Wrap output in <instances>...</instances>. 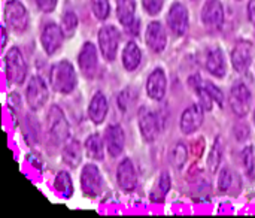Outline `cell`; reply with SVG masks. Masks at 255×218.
<instances>
[{"instance_id": "cell-1", "label": "cell", "mask_w": 255, "mask_h": 218, "mask_svg": "<svg viewBox=\"0 0 255 218\" xmlns=\"http://www.w3.org/2000/svg\"><path fill=\"white\" fill-rule=\"evenodd\" d=\"M49 82H51V87L57 93H61V94L72 93L78 82L73 66L66 60L55 63L49 72Z\"/></svg>"}, {"instance_id": "cell-2", "label": "cell", "mask_w": 255, "mask_h": 218, "mask_svg": "<svg viewBox=\"0 0 255 218\" xmlns=\"http://www.w3.org/2000/svg\"><path fill=\"white\" fill-rule=\"evenodd\" d=\"M46 130L51 138V141L57 145L67 141L70 135V127L67 123V118L64 112L58 106H51L46 115Z\"/></svg>"}, {"instance_id": "cell-3", "label": "cell", "mask_w": 255, "mask_h": 218, "mask_svg": "<svg viewBox=\"0 0 255 218\" xmlns=\"http://www.w3.org/2000/svg\"><path fill=\"white\" fill-rule=\"evenodd\" d=\"M4 67H6V78L9 82L16 84V85L24 82L28 67L24 60V55L16 46L7 51L6 58H4Z\"/></svg>"}, {"instance_id": "cell-4", "label": "cell", "mask_w": 255, "mask_h": 218, "mask_svg": "<svg viewBox=\"0 0 255 218\" xmlns=\"http://www.w3.org/2000/svg\"><path fill=\"white\" fill-rule=\"evenodd\" d=\"M4 22L15 31L22 33L28 27V12L19 0H7L4 4Z\"/></svg>"}, {"instance_id": "cell-5", "label": "cell", "mask_w": 255, "mask_h": 218, "mask_svg": "<svg viewBox=\"0 0 255 218\" xmlns=\"http://www.w3.org/2000/svg\"><path fill=\"white\" fill-rule=\"evenodd\" d=\"M48 97H49V93H48L46 82L40 76H33L28 81L27 88H25V100L30 109L33 111L40 109L48 102Z\"/></svg>"}, {"instance_id": "cell-6", "label": "cell", "mask_w": 255, "mask_h": 218, "mask_svg": "<svg viewBox=\"0 0 255 218\" xmlns=\"http://www.w3.org/2000/svg\"><path fill=\"white\" fill-rule=\"evenodd\" d=\"M251 91L244 82H236L229 96V105L238 117H245L251 108Z\"/></svg>"}, {"instance_id": "cell-7", "label": "cell", "mask_w": 255, "mask_h": 218, "mask_svg": "<svg viewBox=\"0 0 255 218\" xmlns=\"http://www.w3.org/2000/svg\"><path fill=\"white\" fill-rule=\"evenodd\" d=\"M81 187L82 193L88 198H96L102 193L103 189V178L97 166L85 165L81 172Z\"/></svg>"}, {"instance_id": "cell-8", "label": "cell", "mask_w": 255, "mask_h": 218, "mask_svg": "<svg viewBox=\"0 0 255 218\" xmlns=\"http://www.w3.org/2000/svg\"><path fill=\"white\" fill-rule=\"evenodd\" d=\"M202 22L209 31H218L224 24V6L220 0H206L202 7Z\"/></svg>"}, {"instance_id": "cell-9", "label": "cell", "mask_w": 255, "mask_h": 218, "mask_svg": "<svg viewBox=\"0 0 255 218\" xmlns=\"http://www.w3.org/2000/svg\"><path fill=\"white\" fill-rule=\"evenodd\" d=\"M120 31L114 25H103L99 31V46L108 61L115 60L120 43Z\"/></svg>"}, {"instance_id": "cell-10", "label": "cell", "mask_w": 255, "mask_h": 218, "mask_svg": "<svg viewBox=\"0 0 255 218\" xmlns=\"http://www.w3.org/2000/svg\"><path fill=\"white\" fill-rule=\"evenodd\" d=\"M64 31L61 28V25H57L55 22H48L43 30H42V34H40V42H42V46L45 49V52L48 55L57 52L63 43V39H64Z\"/></svg>"}, {"instance_id": "cell-11", "label": "cell", "mask_w": 255, "mask_h": 218, "mask_svg": "<svg viewBox=\"0 0 255 218\" xmlns=\"http://www.w3.org/2000/svg\"><path fill=\"white\" fill-rule=\"evenodd\" d=\"M167 24L169 28L176 36H184L188 30V10L187 7L176 1L170 6V10L167 13Z\"/></svg>"}, {"instance_id": "cell-12", "label": "cell", "mask_w": 255, "mask_h": 218, "mask_svg": "<svg viewBox=\"0 0 255 218\" xmlns=\"http://www.w3.org/2000/svg\"><path fill=\"white\" fill-rule=\"evenodd\" d=\"M78 63H79L82 73L87 78H93L96 75L97 66H99V57H97V48L94 43L85 42L82 45V49L78 57Z\"/></svg>"}, {"instance_id": "cell-13", "label": "cell", "mask_w": 255, "mask_h": 218, "mask_svg": "<svg viewBox=\"0 0 255 218\" xmlns=\"http://www.w3.org/2000/svg\"><path fill=\"white\" fill-rule=\"evenodd\" d=\"M203 106L202 105H191L188 106L181 117V130L185 135H191L199 130L203 124Z\"/></svg>"}, {"instance_id": "cell-14", "label": "cell", "mask_w": 255, "mask_h": 218, "mask_svg": "<svg viewBox=\"0 0 255 218\" xmlns=\"http://www.w3.org/2000/svg\"><path fill=\"white\" fill-rule=\"evenodd\" d=\"M139 129L142 133V138L146 142H154L158 136L160 126H158V118L154 112H151L146 108H142L139 111Z\"/></svg>"}, {"instance_id": "cell-15", "label": "cell", "mask_w": 255, "mask_h": 218, "mask_svg": "<svg viewBox=\"0 0 255 218\" xmlns=\"http://www.w3.org/2000/svg\"><path fill=\"white\" fill-rule=\"evenodd\" d=\"M105 144H106V150L108 154L111 157H118L123 151H124V145H126V135L123 132V127L120 124H111L106 129L105 133Z\"/></svg>"}, {"instance_id": "cell-16", "label": "cell", "mask_w": 255, "mask_h": 218, "mask_svg": "<svg viewBox=\"0 0 255 218\" xmlns=\"http://www.w3.org/2000/svg\"><path fill=\"white\" fill-rule=\"evenodd\" d=\"M253 61V45L248 40H239L232 51V64L235 70L245 72Z\"/></svg>"}, {"instance_id": "cell-17", "label": "cell", "mask_w": 255, "mask_h": 218, "mask_svg": "<svg viewBox=\"0 0 255 218\" xmlns=\"http://www.w3.org/2000/svg\"><path fill=\"white\" fill-rule=\"evenodd\" d=\"M117 181L118 186L124 192H133L137 186V174L134 169V165L130 159H124L118 169H117Z\"/></svg>"}, {"instance_id": "cell-18", "label": "cell", "mask_w": 255, "mask_h": 218, "mask_svg": "<svg viewBox=\"0 0 255 218\" xmlns=\"http://www.w3.org/2000/svg\"><path fill=\"white\" fill-rule=\"evenodd\" d=\"M145 40H146L148 46L151 48V51L161 52L167 43V34H166V28L163 27V24L158 21L149 22V25L146 27Z\"/></svg>"}, {"instance_id": "cell-19", "label": "cell", "mask_w": 255, "mask_h": 218, "mask_svg": "<svg viewBox=\"0 0 255 218\" xmlns=\"http://www.w3.org/2000/svg\"><path fill=\"white\" fill-rule=\"evenodd\" d=\"M167 78L163 69H155L146 82V93L152 100H161L166 94Z\"/></svg>"}, {"instance_id": "cell-20", "label": "cell", "mask_w": 255, "mask_h": 218, "mask_svg": "<svg viewBox=\"0 0 255 218\" xmlns=\"http://www.w3.org/2000/svg\"><path fill=\"white\" fill-rule=\"evenodd\" d=\"M108 114V100L103 93L97 91L88 106V117L94 124H102Z\"/></svg>"}, {"instance_id": "cell-21", "label": "cell", "mask_w": 255, "mask_h": 218, "mask_svg": "<svg viewBox=\"0 0 255 218\" xmlns=\"http://www.w3.org/2000/svg\"><path fill=\"white\" fill-rule=\"evenodd\" d=\"M206 69L209 70L211 75L217 78H223L227 72V64H226V57L220 48H214L209 51L206 57Z\"/></svg>"}, {"instance_id": "cell-22", "label": "cell", "mask_w": 255, "mask_h": 218, "mask_svg": "<svg viewBox=\"0 0 255 218\" xmlns=\"http://www.w3.org/2000/svg\"><path fill=\"white\" fill-rule=\"evenodd\" d=\"M63 162L70 168L79 166V163L82 162V145H81L79 141L72 139L64 145V148H63Z\"/></svg>"}, {"instance_id": "cell-23", "label": "cell", "mask_w": 255, "mask_h": 218, "mask_svg": "<svg viewBox=\"0 0 255 218\" xmlns=\"http://www.w3.org/2000/svg\"><path fill=\"white\" fill-rule=\"evenodd\" d=\"M134 13H136L134 0H117V15L124 27H128L134 22Z\"/></svg>"}, {"instance_id": "cell-24", "label": "cell", "mask_w": 255, "mask_h": 218, "mask_svg": "<svg viewBox=\"0 0 255 218\" xmlns=\"http://www.w3.org/2000/svg\"><path fill=\"white\" fill-rule=\"evenodd\" d=\"M140 58H142V54H140V49L139 46L136 45V42H128L123 51V64L127 70H136L137 66L140 64Z\"/></svg>"}, {"instance_id": "cell-25", "label": "cell", "mask_w": 255, "mask_h": 218, "mask_svg": "<svg viewBox=\"0 0 255 218\" xmlns=\"http://www.w3.org/2000/svg\"><path fill=\"white\" fill-rule=\"evenodd\" d=\"M85 153L93 160H103L105 151H103V141H102L100 135L94 133V135L87 138V141H85Z\"/></svg>"}, {"instance_id": "cell-26", "label": "cell", "mask_w": 255, "mask_h": 218, "mask_svg": "<svg viewBox=\"0 0 255 218\" xmlns=\"http://www.w3.org/2000/svg\"><path fill=\"white\" fill-rule=\"evenodd\" d=\"M54 189L63 199H69L73 195V184L70 175L64 171L58 172L54 181Z\"/></svg>"}, {"instance_id": "cell-27", "label": "cell", "mask_w": 255, "mask_h": 218, "mask_svg": "<svg viewBox=\"0 0 255 218\" xmlns=\"http://www.w3.org/2000/svg\"><path fill=\"white\" fill-rule=\"evenodd\" d=\"M169 190H170V177H169L167 172H163L160 175V180L157 183V187H154V193H152L151 199L152 201H157V202L158 201H163L167 196Z\"/></svg>"}, {"instance_id": "cell-28", "label": "cell", "mask_w": 255, "mask_h": 218, "mask_svg": "<svg viewBox=\"0 0 255 218\" xmlns=\"http://www.w3.org/2000/svg\"><path fill=\"white\" fill-rule=\"evenodd\" d=\"M78 27V16L73 10H67L64 12L63 18H61V28L64 31L66 36H72L75 33Z\"/></svg>"}, {"instance_id": "cell-29", "label": "cell", "mask_w": 255, "mask_h": 218, "mask_svg": "<svg viewBox=\"0 0 255 218\" xmlns=\"http://www.w3.org/2000/svg\"><path fill=\"white\" fill-rule=\"evenodd\" d=\"M188 159V153L184 144H176L172 151V163L176 169H182Z\"/></svg>"}, {"instance_id": "cell-30", "label": "cell", "mask_w": 255, "mask_h": 218, "mask_svg": "<svg viewBox=\"0 0 255 218\" xmlns=\"http://www.w3.org/2000/svg\"><path fill=\"white\" fill-rule=\"evenodd\" d=\"M221 139L218 138L217 139V142L214 144V147H212V150H211V154H209V157H208V166H209V171L212 172V174H215L217 172V169H218V166H220V162H221Z\"/></svg>"}, {"instance_id": "cell-31", "label": "cell", "mask_w": 255, "mask_h": 218, "mask_svg": "<svg viewBox=\"0 0 255 218\" xmlns=\"http://www.w3.org/2000/svg\"><path fill=\"white\" fill-rule=\"evenodd\" d=\"M91 9L96 18L106 19L111 13V4L109 0H91Z\"/></svg>"}, {"instance_id": "cell-32", "label": "cell", "mask_w": 255, "mask_h": 218, "mask_svg": "<svg viewBox=\"0 0 255 218\" xmlns=\"http://www.w3.org/2000/svg\"><path fill=\"white\" fill-rule=\"evenodd\" d=\"M242 163L245 168V172L248 177H254L255 174V159H254V148L248 147L242 153Z\"/></svg>"}, {"instance_id": "cell-33", "label": "cell", "mask_w": 255, "mask_h": 218, "mask_svg": "<svg viewBox=\"0 0 255 218\" xmlns=\"http://www.w3.org/2000/svg\"><path fill=\"white\" fill-rule=\"evenodd\" d=\"M136 100V94H133V90H124L120 96H118V108L121 111H126L127 108H130V105H133Z\"/></svg>"}, {"instance_id": "cell-34", "label": "cell", "mask_w": 255, "mask_h": 218, "mask_svg": "<svg viewBox=\"0 0 255 218\" xmlns=\"http://www.w3.org/2000/svg\"><path fill=\"white\" fill-rule=\"evenodd\" d=\"M205 84V88L208 90V93L212 96V99H214V102L218 105V106H223L224 105V94L221 93V90L218 88V87H215L212 82H209V81H206V82H203Z\"/></svg>"}, {"instance_id": "cell-35", "label": "cell", "mask_w": 255, "mask_h": 218, "mask_svg": "<svg viewBox=\"0 0 255 218\" xmlns=\"http://www.w3.org/2000/svg\"><path fill=\"white\" fill-rule=\"evenodd\" d=\"M232 181H233V175H232V171L229 168H224L220 174V180H218V189L221 192H226L230 189L232 186Z\"/></svg>"}, {"instance_id": "cell-36", "label": "cell", "mask_w": 255, "mask_h": 218, "mask_svg": "<svg viewBox=\"0 0 255 218\" xmlns=\"http://www.w3.org/2000/svg\"><path fill=\"white\" fill-rule=\"evenodd\" d=\"M142 3H143L145 10H146L149 15H157V13H160V10L163 9L164 0H142Z\"/></svg>"}, {"instance_id": "cell-37", "label": "cell", "mask_w": 255, "mask_h": 218, "mask_svg": "<svg viewBox=\"0 0 255 218\" xmlns=\"http://www.w3.org/2000/svg\"><path fill=\"white\" fill-rule=\"evenodd\" d=\"M36 3H37L39 9L46 12V13L52 12L57 6V0H36Z\"/></svg>"}, {"instance_id": "cell-38", "label": "cell", "mask_w": 255, "mask_h": 218, "mask_svg": "<svg viewBox=\"0 0 255 218\" xmlns=\"http://www.w3.org/2000/svg\"><path fill=\"white\" fill-rule=\"evenodd\" d=\"M248 18L255 27V0H250L248 3Z\"/></svg>"}, {"instance_id": "cell-39", "label": "cell", "mask_w": 255, "mask_h": 218, "mask_svg": "<svg viewBox=\"0 0 255 218\" xmlns=\"http://www.w3.org/2000/svg\"><path fill=\"white\" fill-rule=\"evenodd\" d=\"M254 124H255V111H254Z\"/></svg>"}]
</instances>
